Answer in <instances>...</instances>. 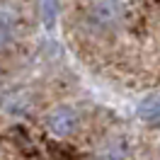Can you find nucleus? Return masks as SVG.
<instances>
[{
  "mask_svg": "<svg viewBox=\"0 0 160 160\" xmlns=\"http://www.w3.org/2000/svg\"><path fill=\"white\" fill-rule=\"evenodd\" d=\"M90 20L102 29H109L124 20V2L121 0H95L90 8Z\"/></svg>",
  "mask_w": 160,
  "mask_h": 160,
  "instance_id": "1",
  "label": "nucleus"
},
{
  "mask_svg": "<svg viewBox=\"0 0 160 160\" xmlns=\"http://www.w3.org/2000/svg\"><path fill=\"white\" fill-rule=\"evenodd\" d=\"M92 2H95V0H92Z\"/></svg>",
  "mask_w": 160,
  "mask_h": 160,
  "instance_id": "6",
  "label": "nucleus"
},
{
  "mask_svg": "<svg viewBox=\"0 0 160 160\" xmlns=\"http://www.w3.org/2000/svg\"><path fill=\"white\" fill-rule=\"evenodd\" d=\"M138 117L146 121H160V97H148L146 102H141Z\"/></svg>",
  "mask_w": 160,
  "mask_h": 160,
  "instance_id": "4",
  "label": "nucleus"
},
{
  "mask_svg": "<svg viewBox=\"0 0 160 160\" xmlns=\"http://www.w3.org/2000/svg\"><path fill=\"white\" fill-rule=\"evenodd\" d=\"M75 112L70 109V107H56V109L49 114V119H46V126L53 136H68L73 133L75 129Z\"/></svg>",
  "mask_w": 160,
  "mask_h": 160,
  "instance_id": "2",
  "label": "nucleus"
},
{
  "mask_svg": "<svg viewBox=\"0 0 160 160\" xmlns=\"http://www.w3.org/2000/svg\"><path fill=\"white\" fill-rule=\"evenodd\" d=\"M44 20H46V27H53V20L58 15V8H56V0H44Z\"/></svg>",
  "mask_w": 160,
  "mask_h": 160,
  "instance_id": "5",
  "label": "nucleus"
},
{
  "mask_svg": "<svg viewBox=\"0 0 160 160\" xmlns=\"http://www.w3.org/2000/svg\"><path fill=\"white\" fill-rule=\"evenodd\" d=\"M15 39V15L8 10L0 12V51H5Z\"/></svg>",
  "mask_w": 160,
  "mask_h": 160,
  "instance_id": "3",
  "label": "nucleus"
}]
</instances>
